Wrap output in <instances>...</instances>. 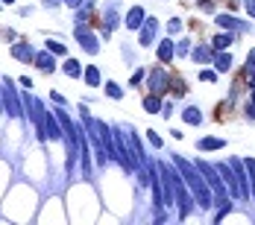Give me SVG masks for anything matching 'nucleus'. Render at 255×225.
I'll list each match as a JSON object with an SVG mask.
<instances>
[{
  "label": "nucleus",
  "instance_id": "obj_21",
  "mask_svg": "<svg viewBox=\"0 0 255 225\" xmlns=\"http://www.w3.org/2000/svg\"><path fill=\"white\" fill-rule=\"evenodd\" d=\"M106 97H112V100H121V97H124L121 85H118V82H109V85H106Z\"/></svg>",
  "mask_w": 255,
  "mask_h": 225
},
{
  "label": "nucleus",
  "instance_id": "obj_27",
  "mask_svg": "<svg viewBox=\"0 0 255 225\" xmlns=\"http://www.w3.org/2000/svg\"><path fill=\"white\" fill-rule=\"evenodd\" d=\"M188 50H191V44H188V41H182V44L176 47V53H179V56H188Z\"/></svg>",
  "mask_w": 255,
  "mask_h": 225
},
{
  "label": "nucleus",
  "instance_id": "obj_2",
  "mask_svg": "<svg viewBox=\"0 0 255 225\" xmlns=\"http://www.w3.org/2000/svg\"><path fill=\"white\" fill-rule=\"evenodd\" d=\"M161 167H164V173H167L170 184H173V199L179 202V217L185 220V217L191 214V196H188V184L182 181V175H179L173 167H167V164H161Z\"/></svg>",
  "mask_w": 255,
  "mask_h": 225
},
{
  "label": "nucleus",
  "instance_id": "obj_18",
  "mask_svg": "<svg viewBox=\"0 0 255 225\" xmlns=\"http://www.w3.org/2000/svg\"><path fill=\"white\" fill-rule=\"evenodd\" d=\"M182 117H185V123H191V126L203 123V114H200L197 108H185V111H182Z\"/></svg>",
  "mask_w": 255,
  "mask_h": 225
},
{
  "label": "nucleus",
  "instance_id": "obj_34",
  "mask_svg": "<svg viewBox=\"0 0 255 225\" xmlns=\"http://www.w3.org/2000/svg\"><path fill=\"white\" fill-rule=\"evenodd\" d=\"M0 108H3V105H0Z\"/></svg>",
  "mask_w": 255,
  "mask_h": 225
},
{
  "label": "nucleus",
  "instance_id": "obj_29",
  "mask_svg": "<svg viewBox=\"0 0 255 225\" xmlns=\"http://www.w3.org/2000/svg\"><path fill=\"white\" fill-rule=\"evenodd\" d=\"M247 15L255 18V0H247Z\"/></svg>",
  "mask_w": 255,
  "mask_h": 225
},
{
  "label": "nucleus",
  "instance_id": "obj_24",
  "mask_svg": "<svg viewBox=\"0 0 255 225\" xmlns=\"http://www.w3.org/2000/svg\"><path fill=\"white\" fill-rule=\"evenodd\" d=\"M144 71H135V74H132V85H135V88H141V82H144Z\"/></svg>",
  "mask_w": 255,
  "mask_h": 225
},
{
  "label": "nucleus",
  "instance_id": "obj_33",
  "mask_svg": "<svg viewBox=\"0 0 255 225\" xmlns=\"http://www.w3.org/2000/svg\"><path fill=\"white\" fill-rule=\"evenodd\" d=\"M253 105H255V88H253Z\"/></svg>",
  "mask_w": 255,
  "mask_h": 225
},
{
  "label": "nucleus",
  "instance_id": "obj_26",
  "mask_svg": "<svg viewBox=\"0 0 255 225\" xmlns=\"http://www.w3.org/2000/svg\"><path fill=\"white\" fill-rule=\"evenodd\" d=\"M167 29H170V32H179V29H182V21H179V18H173V21L167 24Z\"/></svg>",
  "mask_w": 255,
  "mask_h": 225
},
{
  "label": "nucleus",
  "instance_id": "obj_28",
  "mask_svg": "<svg viewBox=\"0 0 255 225\" xmlns=\"http://www.w3.org/2000/svg\"><path fill=\"white\" fill-rule=\"evenodd\" d=\"M150 144H153V147H161V138H158V132H150Z\"/></svg>",
  "mask_w": 255,
  "mask_h": 225
},
{
  "label": "nucleus",
  "instance_id": "obj_19",
  "mask_svg": "<svg viewBox=\"0 0 255 225\" xmlns=\"http://www.w3.org/2000/svg\"><path fill=\"white\" fill-rule=\"evenodd\" d=\"M62 71H65L68 76H82V68H79V62H77V59H68V62L62 65Z\"/></svg>",
  "mask_w": 255,
  "mask_h": 225
},
{
  "label": "nucleus",
  "instance_id": "obj_31",
  "mask_svg": "<svg viewBox=\"0 0 255 225\" xmlns=\"http://www.w3.org/2000/svg\"><path fill=\"white\" fill-rule=\"evenodd\" d=\"M65 3H68V6H79V3H82V0H65Z\"/></svg>",
  "mask_w": 255,
  "mask_h": 225
},
{
  "label": "nucleus",
  "instance_id": "obj_23",
  "mask_svg": "<svg viewBox=\"0 0 255 225\" xmlns=\"http://www.w3.org/2000/svg\"><path fill=\"white\" fill-rule=\"evenodd\" d=\"M200 79L203 82H217V74L214 71H200Z\"/></svg>",
  "mask_w": 255,
  "mask_h": 225
},
{
  "label": "nucleus",
  "instance_id": "obj_5",
  "mask_svg": "<svg viewBox=\"0 0 255 225\" xmlns=\"http://www.w3.org/2000/svg\"><path fill=\"white\" fill-rule=\"evenodd\" d=\"M167 82H170L167 71H164V68H155L153 74H150V91H153V94H164V91H167Z\"/></svg>",
  "mask_w": 255,
  "mask_h": 225
},
{
  "label": "nucleus",
  "instance_id": "obj_20",
  "mask_svg": "<svg viewBox=\"0 0 255 225\" xmlns=\"http://www.w3.org/2000/svg\"><path fill=\"white\" fill-rule=\"evenodd\" d=\"M214 65H217V71H229V68H232V56L220 50V53H217V59H214Z\"/></svg>",
  "mask_w": 255,
  "mask_h": 225
},
{
  "label": "nucleus",
  "instance_id": "obj_8",
  "mask_svg": "<svg viewBox=\"0 0 255 225\" xmlns=\"http://www.w3.org/2000/svg\"><path fill=\"white\" fill-rule=\"evenodd\" d=\"M77 35H79V44H82L88 53H97V50H100V41H97V38H94V32H88L85 26H79Z\"/></svg>",
  "mask_w": 255,
  "mask_h": 225
},
{
  "label": "nucleus",
  "instance_id": "obj_25",
  "mask_svg": "<svg viewBox=\"0 0 255 225\" xmlns=\"http://www.w3.org/2000/svg\"><path fill=\"white\" fill-rule=\"evenodd\" d=\"M47 50H50V53H59V56H62V53H65V47H62L59 41H47Z\"/></svg>",
  "mask_w": 255,
  "mask_h": 225
},
{
  "label": "nucleus",
  "instance_id": "obj_7",
  "mask_svg": "<svg viewBox=\"0 0 255 225\" xmlns=\"http://www.w3.org/2000/svg\"><path fill=\"white\" fill-rule=\"evenodd\" d=\"M155 29H158V21H155V18H144V24H141V29H138V32H141V38H138V41H141L144 47H147V44H153Z\"/></svg>",
  "mask_w": 255,
  "mask_h": 225
},
{
  "label": "nucleus",
  "instance_id": "obj_12",
  "mask_svg": "<svg viewBox=\"0 0 255 225\" xmlns=\"http://www.w3.org/2000/svg\"><path fill=\"white\" fill-rule=\"evenodd\" d=\"M173 53H176V47H173V41H170V38H164V41L158 44V59H161V62H170V59H173Z\"/></svg>",
  "mask_w": 255,
  "mask_h": 225
},
{
  "label": "nucleus",
  "instance_id": "obj_10",
  "mask_svg": "<svg viewBox=\"0 0 255 225\" xmlns=\"http://www.w3.org/2000/svg\"><path fill=\"white\" fill-rule=\"evenodd\" d=\"M32 62H35V68H38V71H44V74H53V68H56V62H53L50 53H38Z\"/></svg>",
  "mask_w": 255,
  "mask_h": 225
},
{
  "label": "nucleus",
  "instance_id": "obj_9",
  "mask_svg": "<svg viewBox=\"0 0 255 225\" xmlns=\"http://www.w3.org/2000/svg\"><path fill=\"white\" fill-rule=\"evenodd\" d=\"M232 44H235V32H220L211 38V50H226Z\"/></svg>",
  "mask_w": 255,
  "mask_h": 225
},
{
  "label": "nucleus",
  "instance_id": "obj_32",
  "mask_svg": "<svg viewBox=\"0 0 255 225\" xmlns=\"http://www.w3.org/2000/svg\"><path fill=\"white\" fill-rule=\"evenodd\" d=\"M0 3H15V0H0Z\"/></svg>",
  "mask_w": 255,
  "mask_h": 225
},
{
  "label": "nucleus",
  "instance_id": "obj_22",
  "mask_svg": "<svg viewBox=\"0 0 255 225\" xmlns=\"http://www.w3.org/2000/svg\"><path fill=\"white\" fill-rule=\"evenodd\" d=\"M208 56H211V47L203 44V47H197V50H194V62H208Z\"/></svg>",
  "mask_w": 255,
  "mask_h": 225
},
{
  "label": "nucleus",
  "instance_id": "obj_13",
  "mask_svg": "<svg viewBox=\"0 0 255 225\" xmlns=\"http://www.w3.org/2000/svg\"><path fill=\"white\" fill-rule=\"evenodd\" d=\"M197 147H200L203 152H208V150H223V147H226V141H223V138H203Z\"/></svg>",
  "mask_w": 255,
  "mask_h": 225
},
{
  "label": "nucleus",
  "instance_id": "obj_16",
  "mask_svg": "<svg viewBox=\"0 0 255 225\" xmlns=\"http://www.w3.org/2000/svg\"><path fill=\"white\" fill-rule=\"evenodd\" d=\"M144 108H147L150 114H158V111H161V94H150V97L144 100Z\"/></svg>",
  "mask_w": 255,
  "mask_h": 225
},
{
  "label": "nucleus",
  "instance_id": "obj_17",
  "mask_svg": "<svg viewBox=\"0 0 255 225\" xmlns=\"http://www.w3.org/2000/svg\"><path fill=\"white\" fill-rule=\"evenodd\" d=\"M217 26H223V29H241V21H235L232 15H217Z\"/></svg>",
  "mask_w": 255,
  "mask_h": 225
},
{
  "label": "nucleus",
  "instance_id": "obj_3",
  "mask_svg": "<svg viewBox=\"0 0 255 225\" xmlns=\"http://www.w3.org/2000/svg\"><path fill=\"white\" fill-rule=\"evenodd\" d=\"M194 167H197V170L203 173L205 184L211 187V193L217 196V202H223V199H226V193H229V190H226V184H223V178H220V173H217V170H214L211 164H205V161H197Z\"/></svg>",
  "mask_w": 255,
  "mask_h": 225
},
{
  "label": "nucleus",
  "instance_id": "obj_14",
  "mask_svg": "<svg viewBox=\"0 0 255 225\" xmlns=\"http://www.w3.org/2000/svg\"><path fill=\"white\" fill-rule=\"evenodd\" d=\"M12 56H15V59H24V62H32V59H35V53H32L29 44H15V47H12Z\"/></svg>",
  "mask_w": 255,
  "mask_h": 225
},
{
  "label": "nucleus",
  "instance_id": "obj_30",
  "mask_svg": "<svg viewBox=\"0 0 255 225\" xmlns=\"http://www.w3.org/2000/svg\"><path fill=\"white\" fill-rule=\"evenodd\" d=\"M247 68H255V50H250V62H247Z\"/></svg>",
  "mask_w": 255,
  "mask_h": 225
},
{
  "label": "nucleus",
  "instance_id": "obj_1",
  "mask_svg": "<svg viewBox=\"0 0 255 225\" xmlns=\"http://www.w3.org/2000/svg\"><path fill=\"white\" fill-rule=\"evenodd\" d=\"M173 164H176V170H179V175H182V181L191 187L194 199L200 202V208H211V193H208V184H205L203 173H200L194 164H188L182 155H176V158H173Z\"/></svg>",
  "mask_w": 255,
  "mask_h": 225
},
{
  "label": "nucleus",
  "instance_id": "obj_11",
  "mask_svg": "<svg viewBox=\"0 0 255 225\" xmlns=\"http://www.w3.org/2000/svg\"><path fill=\"white\" fill-rule=\"evenodd\" d=\"M144 15H147V12H144L141 6H135V9L129 12V18H127V26H129V29H141V24H144Z\"/></svg>",
  "mask_w": 255,
  "mask_h": 225
},
{
  "label": "nucleus",
  "instance_id": "obj_15",
  "mask_svg": "<svg viewBox=\"0 0 255 225\" xmlns=\"http://www.w3.org/2000/svg\"><path fill=\"white\" fill-rule=\"evenodd\" d=\"M82 76H85V85H91V88H97V85H100V71H97L94 65H91V68H85Z\"/></svg>",
  "mask_w": 255,
  "mask_h": 225
},
{
  "label": "nucleus",
  "instance_id": "obj_6",
  "mask_svg": "<svg viewBox=\"0 0 255 225\" xmlns=\"http://www.w3.org/2000/svg\"><path fill=\"white\" fill-rule=\"evenodd\" d=\"M6 85H3V97H6V108H9V114H15V117H21L24 111H21V102L15 97V91H12V85H9V79H3Z\"/></svg>",
  "mask_w": 255,
  "mask_h": 225
},
{
  "label": "nucleus",
  "instance_id": "obj_4",
  "mask_svg": "<svg viewBox=\"0 0 255 225\" xmlns=\"http://www.w3.org/2000/svg\"><path fill=\"white\" fill-rule=\"evenodd\" d=\"M232 173H235V187H238V199H250V181H247V167L244 161H229Z\"/></svg>",
  "mask_w": 255,
  "mask_h": 225
}]
</instances>
